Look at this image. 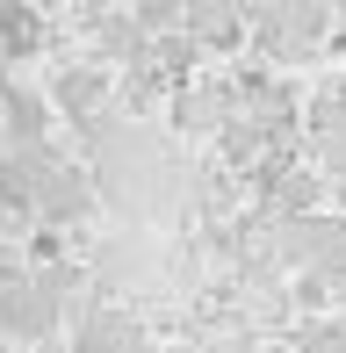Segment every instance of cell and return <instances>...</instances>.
<instances>
[{"label":"cell","instance_id":"6da1fadb","mask_svg":"<svg viewBox=\"0 0 346 353\" xmlns=\"http://www.w3.org/2000/svg\"><path fill=\"white\" fill-rule=\"evenodd\" d=\"M37 43H43L37 14H29L22 0H8V8H0V65H14V58H29Z\"/></svg>","mask_w":346,"mask_h":353},{"label":"cell","instance_id":"7a4b0ae2","mask_svg":"<svg viewBox=\"0 0 346 353\" xmlns=\"http://www.w3.org/2000/svg\"><path fill=\"white\" fill-rule=\"evenodd\" d=\"M72 353H145V346H137V325H130V317H94V325H80Z\"/></svg>","mask_w":346,"mask_h":353},{"label":"cell","instance_id":"3957f363","mask_svg":"<svg viewBox=\"0 0 346 353\" xmlns=\"http://www.w3.org/2000/svg\"><path fill=\"white\" fill-rule=\"evenodd\" d=\"M58 101H65L72 116H94V108H101V72H65L58 79Z\"/></svg>","mask_w":346,"mask_h":353},{"label":"cell","instance_id":"277c9868","mask_svg":"<svg viewBox=\"0 0 346 353\" xmlns=\"http://www.w3.org/2000/svg\"><path fill=\"white\" fill-rule=\"evenodd\" d=\"M137 29H187V0H137Z\"/></svg>","mask_w":346,"mask_h":353},{"label":"cell","instance_id":"5b68a950","mask_svg":"<svg viewBox=\"0 0 346 353\" xmlns=\"http://www.w3.org/2000/svg\"><path fill=\"white\" fill-rule=\"evenodd\" d=\"M325 144H332V159L346 166V116H325Z\"/></svg>","mask_w":346,"mask_h":353},{"label":"cell","instance_id":"8992f818","mask_svg":"<svg viewBox=\"0 0 346 353\" xmlns=\"http://www.w3.org/2000/svg\"><path fill=\"white\" fill-rule=\"evenodd\" d=\"M0 94H8V65H0Z\"/></svg>","mask_w":346,"mask_h":353}]
</instances>
